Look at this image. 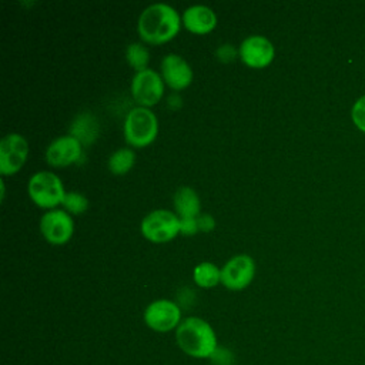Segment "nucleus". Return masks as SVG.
Segmentation results:
<instances>
[{
    "mask_svg": "<svg viewBox=\"0 0 365 365\" xmlns=\"http://www.w3.org/2000/svg\"><path fill=\"white\" fill-rule=\"evenodd\" d=\"M180 24L181 17L173 6L167 3H153L140 13L137 29L143 40L160 44L173 38L180 30Z\"/></svg>",
    "mask_w": 365,
    "mask_h": 365,
    "instance_id": "f257e3e1",
    "label": "nucleus"
},
{
    "mask_svg": "<svg viewBox=\"0 0 365 365\" xmlns=\"http://www.w3.org/2000/svg\"><path fill=\"white\" fill-rule=\"evenodd\" d=\"M177 342L178 346L194 358H207L215 352L217 336L211 325L198 318L188 317L177 327Z\"/></svg>",
    "mask_w": 365,
    "mask_h": 365,
    "instance_id": "f03ea898",
    "label": "nucleus"
},
{
    "mask_svg": "<svg viewBox=\"0 0 365 365\" xmlns=\"http://www.w3.org/2000/svg\"><path fill=\"white\" fill-rule=\"evenodd\" d=\"M123 131L128 144L134 147H144L157 135V117L148 107H134L124 118Z\"/></svg>",
    "mask_w": 365,
    "mask_h": 365,
    "instance_id": "7ed1b4c3",
    "label": "nucleus"
},
{
    "mask_svg": "<svg viewBox=\"0 0 365 365\" xmlns=\"http://www.w3.org/2000/svg\"><path fill=\"white\" fill-rule=\"evenodd\" d=\"M30 198L43 208H54L66 194L60 177L50 171H37L29 180Z\"/></svg>",
    "mask_w": 365,
    "mask_h": 365,
    "instance_id": "20e7f679",
    "label": "nucleus"
},
{
    "mask_svg": "<svg viewBox=\"0 0 365 365\" xmlns=\"http://www.w3.org/2000/svg\"><path fill=\"white\" fill-rule=\"evenodd\" d=\"M141 232L153 242H167L180 232V217L170 210H153L141 220Z\"/></svg>",
    "mask_w": 365,
    "mask_h": 365,
    "instance_id": "39448f33",
    "label": "nucleus"
},
{
    "mask_svg": "<svg viewBox=\"0 0 365 365\" xmlns=\"http://www.w3.org/2000/svg\"><path fill=\"white\" fill-rule=\"evenodd\" d=\"M164 93V80L153 68L135 71L131 80V94L141 107H150L160 101Z\"/></svg>",
    "mask_w": 365,
    "mask_h": 365,
    "instance_id": "423d86ee",
    "label": "nucleus"
},
{
    "mask_svg": "<svg viewBox=\"0 0 365 365\" xmlns=\"http://www.w3.org/2000/svg\"><path fill=\"white\" fill-rule=\"evenodd\" d=\"M29 153L27 140L19 133H9L0 141V174L10 175L20 170Z\"/></svg>",
    "mask_w": 365,
    "mask_h": 365,
    "instance_id": "0eeeda50",
    "label": "nucleus"
},
{
    "mask_svg": "<svg viewBox=\"0 0 365 365\" xmlns=\"http://www.w3.org/2000/svg\"><path fill=\"white\" fill-rule=\"evenodd\" d=\"M255 274V262L248 254L231 257L221 268V282L230 289L245 288Z\"/></svg>",
    "mask_w": 365,
    "mask_h": 365,
    "instance_id": "6e6552de",
    "label": "nucleus"
},
{
    "mask_svg": "<svg viewBox=\"0 0 365 365\" xmlns=\"http://www.w3.org/2000/svg\"><path fill=\"white\" fill-rule=\"evenodd\" d=\"M181 309L170 299L153 301L144 311L145 324L158 332H167L180 325Z\"/></svg>",
    "mask_w": 365,
    "mask_h": 365,
    "instance_id": "1a4fd4ad",
    "label": "nucleus"
},
{
    "mask_svg": "<svg viewBox=\"0 0 365 365\" xmlns=\"http://www.w3.org/2000/svg\"><path fill=\"white\" fill-rule=\"evenodd\" d=\"M74 230L73 218L67 211L53 208L44 212L40 218V231L51 244H64L70 240Z\"/></svg>",
    "mask_w": 365,
    "mask_h": 365,
    "instance_id": "9d476101",
    "label": "nucleus"
},
{
    "mask_svg": "<svg viewBox=\"0 0 365 365\" xmlns=\"http://www.w3.org/2000/svg\"><path fill=\"white\" fill-rule=\"evenodd\" d=\"M275 48L272 43L261 36V34H251L245 37L240 47H238V56L240 58L250 67L259 68L269 64L274 58Z\"/></svg>",
    "mask_w": 365,
    "mask_h": 365,
    "instance_id": "9b49d317",
    "label": "nucleus"
},
{
    "mask_svg": "<svg viewBox=\"0 0 365 365\" xmlns=\"http://www.w3.org/2000/svg\"><path fill=\"white\" fill-rule=\"evenodd\" d=\"M81 155V143L70 134L54 138L46 148V160L54 167H66Z\"/></svg>",
    "mask_w": 365,
    "mask_h": 365,
    "instance_id": "f8f14e48",
    "label": "nucleus"
},
{
    "mask_svg": "<svg viewBox=\"0 0 365 365\" xmlns=\"http://www.w3.org/2000/svg\"><path fill=\"white\" fill-rule=\"evenodd\" d=\"M161 77L171 88L181 90L191 83L192 68L182 56L170 53L161 60Z\"/></svg>",
    "mask_w": 365,
    "mask_h": 365,
    "instance_id": "ddd939ff",
    "label": "nucleus"
},
{
    "mask_svg": "<svg viewBox=\"0 0 365 365\" xmlns=\"http://www.w3.org/2000/svg\"><path fill=\"white\" fill-rule=\"evenodd\" d=\"M182 23L190 31L204 34L215 27L217 14L205 4H192L182 11Z\"/></svg>",
    "mask_w": 365,
    "mask_h": 365,
    "instance_id": "4468645a",
    "label": "nucleus"
},
{
    "mask_svg": "<svg viewBox=\"0 0 365 365\" xmlns=\"http://www.w3.org/2000/svg\"><path fill=\"white\" fill-rule=\"evenodd\" d=\"M68 131L70 135L81 143V145H88L94 143L98 135V121L93 113L81 111L71 120Z\"/></svg>",
    "mask_w": 365,
    "mask_h": 365,
    "instance_id": "2eb2a0df",
    "label": "nucleus"
},
{
    "mask_svg": "<svg viewBox=\"0 0 365 365\" xmlns=\"http://www.w3.org/2000/svg\"><path fill=\"white\" fill-rule=\"evenodd\" d=\"M173 202L180 218L200 215V197L195 190L188 185H181L177 188Z\"/></svg>",
    "mask_w": 365,
    "mask_h": 365,
    "instance_id": "dca6fc26",
    "label": "nucleus"
},
{
    "mask_svg": "<svg viewBox=\"0 0 365 365\" xmlns=\"http://www.w3.org/2000/svg\"><path fill=\"white\" fill-rule=\"evenodd\" d=\"M135 163V153L131 148L121 147L113 151L108 157L107 165L113 174H125Z\"/></svg>",
    "mask_w": 365,
    "mask_h": 365,
    "instance_id": "f3484780",
    "label": "nucleus"
},
{
    "mask_svg": "<svg viewBox=\"0 0 365 365\" xmlns=\"http://www.w3.org/2000/svg\"><path fill=\"white\" fill-rule=\"evenodd\" d=\"M192 277L197 285L211 288L217 285L218 281H221V268H218L215 264L210 261H204L195 265Z\"/></svg>",
    "mask_w": 365,
    "mask_h": 365,
    "instance_id": "a211bd4d",
    "label": "nucleus"
},
{
    "mask_svg": "<svg viewBox=\"0 0 365 365\" xmlns=\"http://www.w3.org/2000/svg\"><path fill=\"white\" fill-rule=\"evenodd\" d=\"M125 60L133 68H135V71L144 70L147 68V64L150 60L148 48L143 43L133 41L125 48Z\"/></svg>",
    "mask_w": 365,
    "mask_h": 365,
    "instance_id": "6ab92c4d",
    "label": "nucleus"
},
{
    "mask_svg": "<svg viewBox=\"0 0 365 365\" xmlns=\"http://www.w3.org/2000/svg\"><path fill=\"white\" fill-rule=\"evenodd\" d=\"M61 204L68 212L80 214L88 208V198L78 191H66Z\"/></svg>",
    "mask_w": 365,
    "mask_h": 365,
    "instance_id": "aec40b11",
    "label": "nucleus"
},
{
    "mask_svg": "<svg viewBox=\"0 0 365 365\" xmlns=\"http://www.w3.org/2000/svg\"><path fill=\"white\" fill-rule=\"evenodd\" d=\"M352 120L355 125L365 133V96L361 97L352 107Z\"/></svg>",
    "mask_w": 365,
    "mask_h": 365,
    "instance_id": "412c9836",
    "label": "nucleus"
},
{
    "mask_svg": "<svg viewBox=\"0 0 365 365\" xmlns=\"http://www.w3.org/2000/svg\"><path fill=\"white\" fill-rule=\"evenodd\" d=\"M238 54V50L232 46V44H228V43H224L221 44L217 50H215V56L218 60L224 61V63H228V61H232Z\"/></svg>",
    "mask_w": 365,
    "mask_h": 365,
    "instance_id": "4be33fe9",
    "label": "nucleus"
},
{
    "mask_svg": "<svg viewBox=\"0 0 365 365\" xmlns=\"http://www.w3.org/2000/svg\"><path fill=\"white\" fill-rule=\"evenodd\" d=\"M198 222H197V217H184L180 218V232H182L184 235H192L195 232H198Z\"/></svg>",
    "mask_w": 365,
    "mask_h": 365,
    "instance_id": "5701e85b",
    "label": "nucleus"
},
{
    "mask_svg": "<svg viewBox=\"0 0 365 365\" xmlns=\"http://www.w3.org/2000/svg\"><path fill=\"white\" fill-rule=\"evenodd\" d=\"M197 222H198V230L200 231H204V232H208V231H212L214 227H215V220L211 214L208 212H204V214H200L197 217Z\"/></svg>",
    "mask_w": 365,
    "mask_h": 365,
    "instance_id": "b1692460",
    "label": "nucleus"
},
{
    "mask_svg": "<svg viewBox=\"0 0 365 365\" xmlns=\"http://www.w3.org/2000/svg\"><path fill=\"white\" fill-rule=\"evenodd\" d=\"M167 103H168V106H170L171 108H178V107H181V104H182L181 97H180L178 94H171V96L168 97Z\"/></svg>",
    "mask_w": 365,
    "mask_h": 365,
    "instance_id": "393cba45",
    "label": "nucleus"
}]
</instances>
